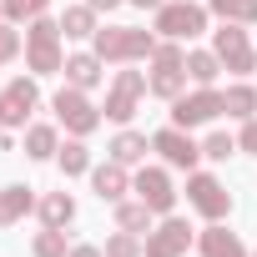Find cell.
Masks as SVG:
<instances>
[{"instance_id":"1","label":"cell","mask_w":257,"mask_h":257,"mask_svg":"<svg viewBox=\"0 0 257 257\" xmlns=\"http://www.w3.org/2000/svg\"><path fill=\"white\" fill-rule=\"evenodd\" d=\"M157 31H142V26H101L91 36V51L106 61V66H137V61H152L157 51Z\"/></svg>"},{"instance_id":"2","label":"cell","mask_w":257,"mask_h":257,"mask_svg":"<svg viewBox=\"0 0 257 257\" xmlns=\"http://www.w3.org/2000/svg\"><path fill=\"white\" fill-rule=\"evenodd\" d=\"M61 41H66L61 36V21L36 16L26 26V71L31 76H61V66H66V46Z\"/></svg>"},{"instance_id":"3","label":"cell","mask_w":257,"mask_h":257,"mask_svg":"<svg viewBox=\"0 0 257 257\" xmlns=\"http://www.w3.org/2000/svg\"><path fill=\"white\" fill-rule=\"evenodd\" d=\"M152 31L162 41H197V36H212V11L202 0H167L152 16Z\"/></svg>"},{"instance_id":"4","label":"cell","mask_w":257,"mask_h":257,"mask_svg":"<svg viewBox=\"0 0 257 257\" xmlns=\"http://www.w3.org/2000/svg\"><path fill=\"white\" fill-rule=\"evenodd\" d=\"M51 111H56L66 137H91V132H101V121H106L101 106L91 101V91H81V86H61L51 96Z\"/></svg>"},{"instance_id":"5","label":"cell","mask_w":257,"mask_h":257,"mask_svg":"<svg viewBox=\"0 0 257 257\" xmlns=\"http://www.w3.org/2000/svg\"><path fill=\"white\" fill-rule=\"evenodd\" d=\"M212 51H217V61H222L227 76H257V46H252L247 26L217 21V31H212Z\"/></svg>"},{"instance_id":"6","label":"cell","mask_w":257,"mask_h":257,"mask_svg":"<svg viewBox=\"0 0 257 257\" xmlns=\"http://www.w3.org/2000/svg\"><path fill=\"white\" fill-rule=\"evenodd\" d=\"M142 96H152V91H147V71L121 66V71L111 76V86H106V106H101V116H106V121H116V126H132V116H137Z\"/></svg>"},{"instance_id":"7","label":"cell","mask_w":257,"mask_h":257,"mask_svg":"<svg viewBox=\"0 0 257 257\" xmlns=\"http://www.w3.org/2000/svg\"><path fill=\"white\" fill-rule=\"evenodd\" d=\"M41 76H16L0 86V126L6 132H26V126L36 121V106H41Z\"/></svg>"},{"instance_id":"8","label":"cell","mask_w":257,"mask_h":257,"mask_svg":"<svg viewBox=\"0 0 257 257\" xmlns=\"http://www.w3.org/2000/svg\"><path fill=\"white\" fill-rule=\"evenodd\" d=\"M187 207L202 222H227L232 217V192L222 187V177L212 172H187Z\"/></svg>"},{"instance_id":"9","label":"cell","mask_w":257,"mask_h":257,"mask_svg":"<svg viewBox=\"0 0 257 257\" xmlns=\"http://www.w3.org/2000/svg\"><path fill=\"white\" fill-rule=\"evenodd\" d=\"M222 116V91L217 86H192L172 101V126H182V132H197V126H212Z\"/></svg>"},{"instance_id":"10","label":"cell","mask_w":257,"mask_h":257,"mask_svg":"<svg viewBox=\"0 0 257 257\" xmlns=\"http://www.w3.org/2000/svg\"><path fill=\"white\" fill-rule=\"evenodd\" d=\"M192 242H197V227L187 217H157V227L142 242V257H187Z\"/></svg>"},{"instance_id":"11","label":"cell","mask_w":257,"mask_h":257,"mask_svg":"<svg viewBox=\"0 0 257 257\" xmlns=\"http://www.w3.org/2000/svg\"><path fill=\"white\" fill-rule=\"evenodd\" d=\"M152 152L172 172H197V162H202V142L192 132H182V126H162V132L152 137Z\"/></svg>"},{"instance_id":"12","label":"cell","mask_w":257,"mask_h":257,"mask_svg":"<svg viewBox=\"0 0 257 257\" xmlns=\"http://www.w3.org/2000/svg\"><path fill=\"white\" fill-rule=\"evenodd\" d=\"M132 192L157 212V217H172V207H177V187H172V167H137V177H132Z\"/></svg>"},{"instance_id":"13","label":"cell","mask_w":257,"mask_h":257,"mask_svg":"<svg viewBox=\"0 0 257 257\" xmlns=\"http://www.w3.org/2000/svg\"><path fill=\"white\" fill-rule=\"evenodd\" d=\"M91 192H96V202H121L126 192H132V167H121V162H101V167H91Z\"/></svg>"},{"instance_id":"14","label":"cell","mask_w":257,"mask_h":257,"mask_svg":"<svg viewBox=\"0 0 257 257\" xmlns=\"http://www.w3.org/2000/svg\"><path fill=\"white\" fill-rule=\"evenodd\" d=\"M197 252H202V257H252L247 242H242L227 222H207V227L197 232Z\"/></svg>"},{"instance_id":"15","label":"cell","mask_w":257,"mask_h":257,"mask_svg":"<svg viewBox=\"0 0 257 257\" xmlns=\"http://www.w3.org/2000/svg\"><path fill=\"white\" fill-rule=\"evenodd\" d=\"M61 76H66V86L96 91V86L106 81V61H101L96 51H71V56H66V66H61Z\"/></svg>"},{"instance_id":"16","label":"cell","mask_w":257,"mask_h":257,"mask_svg":"<svg viewBox=\"0 0 257 257\" xmlns=\"http://www.w3.org/2000/svg\"><path fill=\"white\" fill-rule=\"evenodd\" d=\"M147 91L157 96V101H177L182 91H187V61L182 66H172V61H152V71H147Z\"/></svg>"},{"instance_id":"17","label":"cell","mask_w":257,"mask_h":257,"mask_svg":"<svg viewBox=\"0 0 257 257\" xmlns=\"http://www.w3.org/2000/svg\"><path fill=\"white\" fill-rule=\"evenodd\" d=\"M36 187H26V182H6L0 187V227H16V222H26L31 212H36Z\"/></svg>"},{"instance_id":"18","label":"cell","mask_w":257,"mask_h":257,"mask_svg":"<svg viewBox=\"0 0 257 257\" xmlns=\"http://www.w3.org/2000/svg\"><path fill=\"white\" fill-rule=\"evenodd\" d=\"M21 147H26L31 162H56V152H61V121H31Z\"/></svg>"},{"instance_id":"19","label":"cell","mask_w":257,"mask_h":257,"mask_svg":"<svg viewBox=\"0 0 257 257\" xmlns=\"http://www.w3.org/2000/svg\"><path fill=\"white\" fill-rule=\"evenodd\" d=\"M147 152H152V137L132 132V126H121V132L111 137V147H106V157L121 162V167H147Z\"/></svg>"},{"instance_id":"20","label":"cell","mask_w":257,"mask_h":257,"mask_svg":"<svg viewBox=\"0 0 257 257\" xmlns=\"http://www.w3.org/2000/svg\"><path fill=\"white\" fill-rule=\"evenodd\" d=\"M36 217H41V227H71V222H76V197H71L66 187H61V192H41Z\"/></svg>"},{"instance_id":"21","label":"cell","mask_w":257,"mask_h":257,"mask_svg":"<svg viewBox=\"0 0 257 257\" xmlns=\"http://www.w3.org/2000/svg\"><path fill=\"white\" fill-rule=\"evenodd\" d=\"M222 116L227 121H252L257 116V81H232L222 91Z\"/></svg>"},{"instance_id":"22","label":"cell","mask_w":257,"mask_h":257,"mask_svg":"<svg viewBox=\"0 0 257 257\" xmlns=\"http://www.w3.org/2000/svg\"><path fill=\"white\" fill-rule=\"evenodd\" d=\"M111 212H116V227H121V232H137V237H147V232L157 227V212H152L142 197H121Z\"/></svg>"},{"instance_id":"23","label":"cell","mask_w":257,"mask_h":257,"mask_svg":"<svg viewBox=\"0 0 257 257\" xmlns=\"http://www.w3.org/2000/svg\"><path fill=\"white\" fill-rule=\"evenodd\" d=\"M56 21H61V36H66V41H91V36L101 31V16L86 6V0H81V6H66Z\"/></svg>"},{"instance_id":"24","label":"cell","mask_w":257,"mask_h":257,"mask_svg":"<svg viewBox=\"0 0 257 257\" xmlns=\"http://www.w3.org/2000/svg\"><path fill=\"white\" fill-rule=\"evenodd\" d=\"M56 167H61V177L71 182V177H91V147H86V137H66L61 142V152H56Z\"/></svg>"},{"instance_id":"25","label":"cell","mask_w":257,"mask_h":257,"mask_svg":"<svg viewBox=\"0 0 257 257\" xmlns=\"http://www.w3.org/2000/svg\"><path fill=\"white\" fill-rule=\"evenodd\" d=\"M217 76H222V61H217L212 46L187 51V81H192V86H217Z\"/></svg>"},{"instance_id":"26","label":"cell","mask_w":257,"mask_h":257,"mask_svg":"<svg viewBox=\"0 0 257 257\" xmlns=\"http://www.w3.org/2000/svg\"><path fill=\"white\" fill-rule=\"evenodd\" d=\"M71 237H66V227H41L36 237H31V257H71Z\"/></svg>"},{"instance_id":"27","label":"cell","mask_w":257,"mask_h":257,"mask_svg":"<svg viewBox=\"0 0 257 257\" xmlns=\"http://www.w3.org/2000/svg\"><path fill=\"white\" fill-rule=\"evenodd\" d=\"M212 21H232V26H257V0H207Z\"/></svg>"},{"instance_id":"28","label":"cell","mask_w":257,"mask_h":257,"mask_svg":"<svg viewBox=\"0 0 257 257\" xmlns=\"http://www.w3.org/2000/svg\"><path fill=\"white\" fill-rule=\"evenodd\" d=\"M0 6H6L11 26H31L36 16H51V0H0Z\"/></svg>"},{"instance_id":"29","label":"cell","mask_w":257,"mask_h":257,"mask_svg":"<svg viewBox=\"0 0 257 257\" xmlns=\"http://www.w3.org/2000/svg\"><path fill=\"white\" fill-rule=\"evenodd\" d=\"M242 147H237V137L232 132H207V142H202V162H227V157H237Z\"/></svg>"},{"instance_id":"30","label":"cell","mask_w":257,"mask_h":257,"mask_svg":"<svg viewBox=\"0 0 257 257\" xmlns=\"http://www.w3.org/2000/svg\"><path fill=\"white\" fill-rule=\"evenodd\" d=\"M142 242H147V237H137V232H121V227H116V232L106 237V257H142Z\"/></svg>"},{"instance_id":"31","label":"cell","mask_w":257,"mask_h":257,"mask_svg":"<svg viewBox=\"0 0 257 257\" xmlns=\"http://www.w3.org/2000/svg\"><path fill=\"white\" fill-rule=\"evenodd\" d=\"M21 51H26V36H21V31L6 21V26H0V66H11Z\"/></svg>"},{"instance_id":"32","label":"cell","mask_w":257,"mask_h":257,"mask_svg":"<svg viewBox=\"0 0 257 257\" xmlns=\"http://www.w3.org/2000/svg\"><path fill=\"white\" fill-rule=\"evenodd\" d=\"M237 147H242L247 157H257V116H252V121H242V132H237Z\"/></svg>"},{"instance_id":"33","label":"cell","mask_w":257,"mask_h":257,"mask_svg":"<svg viewBox=\"0 0 257 257\" xmlns=\"http://www.w3.org/2000/svg\"><path fill=\"white\" fill-rule=\"evenodd\" d=\"M71 257H106V247H96V242H76Z\"/></svg>"},{"instance_id":"34","label":"cell","mask_w":257,"mask_h":257,"mask_svg":"<svg viewBox=\"0 0 257 257\" xmlns=\"http://www.w3.org/2000/svg\"><path fill=\"white\" fill-rule=\"evenodd\" d=\"M86 6H91L96 16H111V11H121V6H126V0H86Z\"/></svg>"},{"instance_id":"35","label":"cell","mask_w":257,"mask_h":257,"mask_svg":"<svg viewBox=\"0 0 257 257\" xmlns=\"http://www.w3.org/2000/svg\"><path fill=\"white\" fill-rule=\"evenodd\" d=\"M126 6H137V11H152V16H157V11L167 6V0H126Z\"/></svg>"},{"instance_id":"36","label":"cell","mask_w":257,"mask_h":257,"mask_svg":"<svg viewBox=\"0 0 257 257\" xmlns=\"http://www.w3.org/2000/svg\"><path fill=\"white\" fill-rule=\"evenodd\" d=\"M0 152H16V142H11V132L0 126Z\"/></svg>"},{"instance_id":"37","label":"cell","mask_w":257,"mask_h":257,"mask_svg":"<svg viewBox=\"0 0 257 257\" xmlns=\"http://www.w3.org/2000/svg\"><path fill=\"white\" fill-rule=\"evenodd\" d=\"M0 26H6V6H0Z\"/></svg>"},{"instance_id":"38","label":"cell","mask_w":257,"mask_h":257,"mask_svg":"<svg viewBox=\"0 0 257 257\" xmlns=\"http://www.w3.org/2000/svg\"><path fill=\"white\" fill-rule=\"evenodd\" d=\"M252 257H257V247H252Z\"/></svg>"}]
</instances>
